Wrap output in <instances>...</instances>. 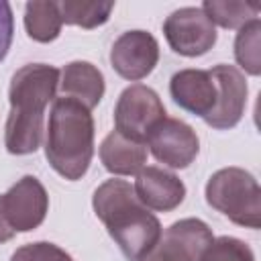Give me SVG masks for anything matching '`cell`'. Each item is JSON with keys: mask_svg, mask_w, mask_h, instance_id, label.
<instances>
[{"mask_svg": "<svg viewBox=\"0 0 261 261\" xmlns=\"http://www.w3.org/2000/svg\"><path fill=\"white\" fill-rule=\"evenodd\" d=\"M59 69L47 63H29L14 71L8 86L10 112L4 126V145L12 155H29L41 147L45 108L55 100Z\"/></svg>", "mask_w": 261, "mask_h": 261, "instance_id": "obj_1", "label": "cell"}, {"mask_svg": "<svg viewBox=\"0 0 261 261\" xmlns=\"http://www.w3.org/2000/svg\"><path fill=\"white\" fill-rule=\"evenodd\" d=\"M96 216L128 261H139L159 239L161 222L124 179H106L92 196Z\"/></svg>", "mask_w": 261, "mask_h": 261, "instance_id": "obj_2", "label": "cell"}, {"mask_svg": "<svg viewBox=\"0 0 261 261\" xmlns=\"http://www.w3.org/2000/svg\"><path fill=\"white\" fill-rule=\"evenodd\" d=\"M45 130L49 165L69 181L82 179L94 155V118L90 108L67 96L55 98Z\"/></svg>", "mask_w": 261, "mask_h": 261, "instance_id": "obj_3", "label": "cell"}, {"mask_svg": "<svg viewBox=\"0 0 261 261\" xmlns=\"http://www.w3.org/2000/svg\"><path fill=\"white\" fill-rule=\"evenodd\" d=\"M206 202L230 222L257 230L261 226V188L241 167H222L206 184Z\"/></svg>", "mask_w": 261, "mask_h": 261, "instance_id": "obj_4", "label": "cell"}, {"mask_svg": "<svg viewBox=\"0 0 261 261\" xmlns=\"http://www.w3.org/2000/svg\"><path fill=\"white\" fill-rule=\"evenodd\" d=\"M163 118L165 106L159 94L143 84L124 88L114 106V130L137 143H147L151 130Z\"/></svg>", "mask_w": 261, "mask_h": 261, "instance_id": "obj_5", "label": "cell"}, {"mask_svg": "<svg viewBox=\"0 0 261 261\" xmlns=\"http://www.w3.org/2000/svg\"><path fill=\"white\" fill-rule=\"evenodd\" d=\"M210 226L200 218H181L167 226L139 261H198L212 243Z\"/></svg>", "mask_w": 261, "mask_h": 261, "instance_id": "obj_6", "label": "cell"}, {"mask_svg": "<svg viewBox=\"0 0 261 261\" xmlns=\"http://www.w3.org/2000/svg\"><path fill=\"white\" fill-rule=\"evenodd\" d=\"M163 35L171 51L184 57H200L216 43V27L200 6L173 10L163 22Z\"/></svg>", "mask_w": 261, "mask_h": 261, "instance_id": "obj_7", "label": "cell"}, {"mask_svg": "<svg viewBox=\"0 0 261 261\" xmlns=\"http://www.w3.org/2000/svg\"><path fill=\"white\" fill-rule=\"evenodd\" d=\"M0 204L10 228L14 232H29L43 224L49 210V196L35 175H24L0 196Z\"/></svg>", "mask_w": 261, "mask_h": 261, "instance_id": "obj_8", "label": "cell"}, {"mask_svg": "<svg viewBox=\"0 0 261 261\" xmlns=\"http://www.w3.org/2000/svg\"><path fill=\"white\" fill-rule=\"evenodd\" d=\"M147 145L153 157L171 169H186L198 157L200 151L196 130L188 122L169 116H165L151 130Z\"/></svg>", "mask_w": 261, "mask_h": 261, "instance_id": "obj_9", "label": "cell"}, {"mask_svg": "<svg viewBox=\"0 0 261 261\" xmlns=\"http://www.w3.org/2000/svg\"><path fill=\"white\" fill-rule=\"evenodd\" d=\"M159 61V43L147 31H126L122 33L110 49L112 69L128 80L139 82L147 77Z\"/></svg>", "mask_w": 261, "mask_h": 261, "instance_id": "obj_10", "label": "cell"}, {"mask_svg": "<svg viewBox=\"0 0 261 261\" xmlns=\"http://www.w3.org/2000/svg\"><path fill=\"white\" fill-rule=\"evenodd\" d=\"M216 88H218V102L214 112L204 120L208 126L226 130L241 122L247 106V82L245 75L228 63H218L210 69Z\"/></svg>", "mask_w": 261, "mask_h": 261, "instance_id": "obj_11", "label": "cell"}, {"mask_svg": "<svg viewBox=\"0 0 261 261\" xmlns=\"http://www.w3.org/2000/svg\"><path fill=\"white\" fill-rule=\"evenodd\" d=\"M173 102L190 114L208 118L218 102V88L210 69H179L169 80Z\"/></svg>", "mask_w": 261, "mask_h": 261, "instance_id": "obj_12", "label": "cell"}, {"mask_svg": "<svg viewBox=\"0 0 261 261\" xmlns=\"http://www.w3.org/2000/svg\"><path fill=\"white\" fill-rule=\"evenodd\" d=\"M133 190L139 202L155 212H171L186 198L184 181L175 173L155 165H147L137 173Z\"/></svg>", "mask_w": 261, "mask_h": 261, "instance_id": "obj_13", "label": "cell"}, {"mask_svg": "<svg viewBox=\"0 0 261 261\" xmlns=\"http://www.w3.org/2000/svg\"><path fill=\"white\" fill-rule=\"evenodd\" d=\"M59 90L63 96L82 102L86 108H96L104 98V75L90 61H71L59 71Z\"/></svg>", "mask_w": 261, "mask_h": 261, "instance_id": "obj_14", "label": "cell"}, {"mask_svg": "<svg viewBox=\"0 0 261 261\" xmlns=\"http://www.w3.org/2000/svg\"><path fill=\"white\" fill-rule=\"evenodd\" d=\"M100 161L112 175H135L145 167L147 147L112 130L100 143Z\"/></svg>", "mask_w": 261, "mask_h": 261, "instance_id": "obj_15", "label": "cell"}, {"mask_svg": "<svg viewBox=\"0 0 261 261\" xmlns=\"http://www.w3.org/2000/svg\"><path fill=\"white\" fill-rule=\"evenodd\" d=\"M63 27L59 2L33 0L24 4V29L27 35L37 43H51L59 37Z\"/></svg>", "mask_w": 261, "mask_h": 261, "instance_id": "obj_16", "label": "cell"}, {"mask_svg": "<svg viewBox=\"0 0 261 261\" xmlns=\"http://www.w3.org/2000/svg\"><path fill=\"white\" fill-rule=\"evenodd\" d=\"M200 8L212 24H218L222 29H241L247 22L255 20L261 10L257 2L243 0H206Z\"/></svg>", "mask_w": 261, "mask_h": 261, "instance_id": "obj_17", "label": "cell"}, {"mask_svg": "<svg viewBox=\"0 0 261 261\" xmlns=\"http://www.w3.org/2000/svg\"><path fill=\"white\" fill-rule=\"evenodd\" d=\"M114 10V2H82V0H65L59 2L61 20L65 24H75L82 29H96L110 18Z\"/></svg>", "mask_w": 261, "mask_h": 261, "instance_id": "obj_18", "label": "cell"}, {"mask_svg": "<svg viewBox=\"0 0 261 261\" xmlns=\"http://www.w3.org/2000/svg\"><path fill=\"white\" fill-rule=\"evenodd\" d=\"M259 47H261V20L255 18L245 27H241L234 39V59L249 75L261 73Z\"/></svg>", "mask_w": 261, "mask_h": 261, "instance_id": "obj_19", "label": "cell"}, {"mask_svg": "<svg viewBox=\"0 0 261 261\" xmlns=\"http://www.w3.org/2000/svg\"><path fill=\"white\" fill-rule=\"evenodd\" d=\"M198 261H255L251 247L234 237H218L202 251Z\"/></svg>", "mask_w": 261, "mask_h": 261, "instance_id": "obj_20", "label": "cell"}, {"mask_svg": "<svg viewBox=\"0 0 261 261\" xmlns=\"http://www.w3.org/2000/svg\"><path fill=\"white\" fill-rule=\"evenodd\" d=\"M10 261H73V259L61 247L47 241H37V243L18 247L12 253Z\"/></svg>", "mask_w": 261, "mask_h": 261, "instance_id": "obj_21", "label": "cell"}, {"mask_svg": "<svg viewBox=\"0 0 261 261\" xmlns=\"http://www.w3.org/2000/svg\"><path fill=\"white\" fill-rule=\"evenodd\" d=\"M12 35H14L12 8H10L8 2L0 0V61L6 57V53L12 45Z\"/></svg>", "mask_w": 261, "mask_h": 261, "instance_id": "obj_22", "label": "cell"}, {"mask_svg": "<svg viewBox=\"0 0 261 261\" xmlns=\"http://www.w3.org/2000/svg\"><path fill=\"white\" fill-rule=\"evenodd\" d=\"M16 232L10 228V224H8V220H6V216H4V210H2V204H0V243H6V241H10L12 237H14Z\"/></svg>", "mask_w": 261, "mask_h": 261, "instance_id": "obj_23", "label": "cell"}]
</instances>
